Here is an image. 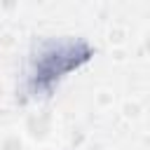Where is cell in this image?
I'll use <instances>...</instances> for the list:
<instances>
[{
    "label": "cell",
    "instance_id": "6da1fadb",
    "mask_svg": "<svg viewBox=\"0 0 150 150\" xmlns=\"http://www.w3.org/2000/svg\"><path fill=\"white\" fill-rule=\"evenodd\" d=\"M89 56H91V47L87 42H73V40L47 42L33 59V70L28 75L30 91L35 96L38 91H49L54 82H59L68 70L84 63Z\"/></svg>",
    "mask_w": 150,
    "mask_h": 150
}]
</instances>
